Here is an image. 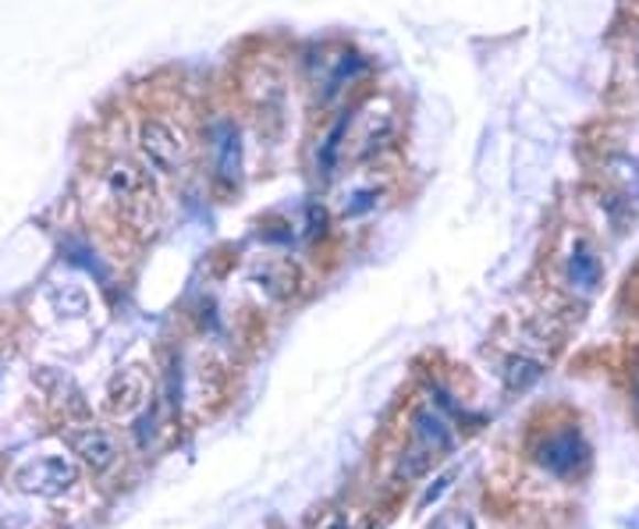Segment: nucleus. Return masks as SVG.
<instances>
[{
  "instance_id": "nucleus-3",
  "label": "nucleus",
  "mask_w": 639,
  "mask_h": 529,
  "mask_svg": "<svg viewBox=\"0 0 639 529\" xmlns=\"http://www.w3.org/2000/svg\"><path fill=\"white\" fill-rule=\"evenodd\" d=\"M83 479L78 466L72 458L64 455H43V458H32L25 466H19L14 473V487L29 498H61V494L75 490V484Z\"/></svg>"
},
{
  "instance_id": "nucleus-14",
  "label": "nucleus",
  "mask_w": 639,
  "mask_h": 529,
  "mask_svg": "<svg viewBox=\"0 0 639 529\" xmlns=\"http://www.w3.org/2000/svg\"><path fill=\"white\" fill-rule=\"evenodd\" d=\"M452 479H455V473H444V476H437V479H434V487H430V490L423 494V498H420V511L434 505V501L441 498V494L447 490V484H452Z\"/></svg>"
},
{
  "instance_id": "nucleus-8",
  "label": "nucleus",
  "mask_w": 639,
  "mask_h": 529,
  "mask_svg": "<svg viewBox=\"0 0 639 529\" xmlns=\"http://www.w3.org/2000/svg\"><path fill=\"white\" fill-rule=\"evenodd\" d=\"M412 427H415V441H420V447L426 455L437 458V452H447V447H452V427H447V420L434 406L415 409Z\"/></svg>"
},
{
  "instance_id": "nucleus-4",
  "label": "nucleus",
  "mask_w": 639,
  "mask_h": 529,
  "mask_svg": "<svg viewBox=\"0 0 639 529\" xmlns=\"http://www.w3.org/2000/svg\"><path fill=\"white\" fill-rule=\"evenodd\" d=\"M533 455L540 466L557 479H572L589 466V444L583 441V434L575 427L548 434L533 447Z\"/></svg>"
},
{
  "instance_id": "nucleus-11",
  "label": "nucleus",
  "mask_w": 639,
  "mask_h": 529,
  "mask_svg": "<svg viewBox=\"0 0 639 529\" xmlns=\"http://www.w3.org/2000/svg\"><path fill=\"white\" fill-rule=\"evenodd\" d=\"M348 125H351V115H345V118H338L331 125V132H327V139H324V147H320V156H316V168H320V174H334V164H338V156H342V142H345V136H348Z\"/></svg>"
},
{
  "instance_id": "nucleus-1",
  "label": "nucleus",
  "mask_w": 639,
  "mask_h": 529,
  "mask_svg": "<svg viewBox=\"0 0 639 529\" xmlns=\"http://www.w3.org/2000/svg\"><path fill=\"white\" fill-rule=\"evenodd\" d=\"M107 192H110V199L121 206L128 224H136L142 231L156 228V220H160L156 185L139 164H132V160H115V164L107 168Z\"/></svg>"
},
{
  "instance_id": "nucleus-7",
  "label": "nucleus",
  "mask_w": 639,
  "mask_h": 529,
  "mask_svg": "<svg viewBox=\"0 0 639 529\" xmlns=\"http://www.w3.org/2000/svg\"><path fill=\"white\" fill-rule=\"evenodd\" d=\"M214 153H217V179L224 185H238V179H242V139H238V128L231 121L217 125Z\"/></svg>"
},
{
  "instance_id": "nucleus-5",
  "label": "nucleus",
  "mask_w": 639,
  "mask_h": 529,
  "mask_svg": "<svg viewBox=\"0 0 639 529\" xmlns=\"http://www.w3.org/2000/svg\"><path fill=\"white\" fill-rule=\"evenodd\" d=\"M64 444L72 447V455H78L96 473H104L118 462V441L110 438L104 427H72V430H64Z\"/></svg>"
},
{
  "instance_id": "nucleus-10",
  "label": "nucleus",
  "mask_w": 639,
  "mask_h": 529,
  "mask_svg": "<svg viewBox=\"0 0 639 529\" xmlns=\"http://www.w3.org/2000/svg\"><path fill=\"white\" fill-rule=\"evenodd\" d=\"M394 136V115L391 110H380V115H370V121H366V132L359 136V147H356V156H370L377 150L388 147V139Z\"/></svg>"
},
{
  "instance_id": "nucleus-15",
  "label": "nucleus",
  "mask_w": 639,
  "mask_h": 529,
  "mask_svg": "<svg viewBox=\"0 0 639 529\" xmlns=\"http://www.w3.org/2000/svg\"><path fill=\"white\" fill-rule=\"evenodd\" d=\"M629 384H632V398L639 402V352L632 356V370H629Z\"/></svg>"
},
{
  "instance_id": "nucleus-2",
  "label": "nucleus",
  "mask_w": 639,
  "mask_h": 529,
  "mask_svg": "<svg viewBox=\"0 0 639 529\" xmlns=\"http://www.w3.org/2000/svg\"><path fill=\"white\" fill-rule=\"evenodd\" d=\"M136 142H139L142 164H147L153 174H160V179H174V174H182V168H185V139L171 121H160V118L139 121Z\"/></svg>"
},
{
  "instance_id": "nucleus-6",
  "label": "nucleus",
  "mask_w": 639,
  "mask_h": 529,
  "mask_svg": "<svg viewBox=\"0 0 639 529\" xmlns=\"http://www.w3.org/2000/svg\"><path fill=\"white\" fill-rule=\"evenodd\" d=\"M147 398H150V377L147 370H139V366H124V370H118L107 384V409L110 415H121V420L136 415L147 406Z\"/></svg>"
},
{
  "instance_id": "nucleus-9",
  "label": "nucleus",
  "mask_w": 639,
  "mask_h": 529,
  "mask_svg": "<svg viewBox=\"0 0 639 529\" xmlns=\"http://www.w3.org/2000/svg\"><path fill=\"white\" fill-rule=\"evenodd\" d=\"M600 260L594 256V249L589 246H575L572 249V256H568V281H572V288H580V292H594V288L600 284Z\"/></svg>"
},
{
  "instance_id": "nucleus-13",
  "label": "nucleus",
  "mask_w": 639,
  "mask_h": 529,
  "mask_svg": "<svg viewBox=\"0 0 639 529\" xmlns=\"http://www.w3.org/2000/svg\"><path fill=\"white\" fill-rule=\"evenodd\" d=\"M430 529H476V516L466 508H452V511H444Z\"/></svg>"
},
{
  "instance_id": "nucleus-12",
  "label": "nucleus",
  "mask_w": 639,
  "mask_h": 529,
  "mask_svg": "<svg viewBox=\"0 0 639 529\" xmlns=\"http://www.w3.org/2000/svg\"><path fill=\"white\" fill-rule=\"evenodd\" d=\"M543 374V366L537 359H526V356H511L505 363V388L508 391H526L530 384H537Z\"/></svg>"
}]
</instances>
